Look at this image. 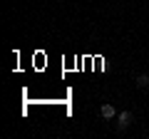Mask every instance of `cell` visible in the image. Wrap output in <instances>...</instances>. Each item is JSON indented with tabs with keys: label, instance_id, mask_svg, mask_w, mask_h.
I'll use <instances>...</instances> for the list:
<instances>
[{
	"label": "cell",
	"instance_id": "obj_2",
	"mask_svg": "<svg viewBox=\"0 0 149 139\" xmlns=\"http://www.w3.org/2000/svg\"><path fill=\"white\" fill-rule=\"evenodd\" d=\"M100 114H102V117H104V119H114V117H117V109H114V104H102V109H100Z\"/></svg>",
	"mask_w": 149,
	"mask_h": 139
},
{
	"label": "cell",
	"instance_id": "obj_1",
	"mask_svg": "<svg viewBox=\"0 0 149 139\" xmlns=\"http://www.w3.org/2000/svg\"><path fill=\"white\" fill-rule=\"evenodd\" d=\"M132 119H134V114L129 112V109H124V112L117 114V127H119V129H127L129 124H132Z\"/></svg>",
	"mask_w": 149,
	"mask_h": 139
},
{
	"label": "cell",
	"instance_id": "obj_3",
	"mask_svg": "<svg viewBox=\"0 0 149 139\" xmlns=\"http://www.w3.org/2000/svg\"><path fill=\"white\" fill-rule=\"evenodd\" d=\"M134 82H137V87H142V90H144V87H149V75H147V72H144V75H137V80H134Z\"/></svg>",
	"mask_w": 149,
	"mask_h": 139
}]
</instances>
